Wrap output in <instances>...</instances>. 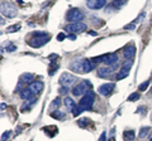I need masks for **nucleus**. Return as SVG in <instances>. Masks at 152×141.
Masks as SVG:
<instances>
[{
  "label": "nucleus",
  "instance_id": "obj_1",
  "mask_svg": "<svg viewBox=\"0 0 152 141\" xmlns=\"http://www.w3.org/2000/svg\"><path fill=\"white\" fill-rule=\"evenodd\" d=\"M90 88H91V83H90L89 81H81V82H79L77 84H76V86H74L72 95L75 97L85 96L90 91Z\"/></svg>",
  "mask_w": 152,
  "mask_h": 141
},
{
  "label": "nucleus",
  "instance_id": "obj_2",
  "mask_svg": "<svg viewBox=\"0 0 152 141\" xmlns=\"http://www.w3.org/2000/svg\"><path fill=\"white\" fill-rule=\"evenodd\" d=\"M94 100H95V95H94V91L90 90L86 95L83 96V98L80 100L79 102V106L83 109V111H89L93 109V105H94Z\"/></svg>",
  "mask_w": 152,
  "mask_h": 141
},
{
  "label": "nucleus",
  "instance_id": "obj_3",
  "mask_svg": "<svg viewBox=\"0 0 152 141\" xmlns=\"http://www.w3.org/2000/svg\"><path fill=\"white\" fill-rule=\"evenodd\" d=\"M67 20L70 23H81V20L84 19V13L80 10L77 8H74V9H70L67 12Z\"/></svg>",
  "mask_w": 152,
  "mask_h": 141
},
{
  "label": "nucleus",
  "instance_id": "obj_4",
  "mask_svg": "<svg viewBox=\"0 0 152 141\" xmlns=\"http://www.w3.org/2000/svg\"><path fill=\"white\" fill-rule=\"evenodd\" d=\"M17 9L14 5H12L8 1H3L1 3V14L5 15L7 18H14L17 15Z\"/></svg>",
  "mask_w": 152,
  "mask_h": 141
},
{
  "label": "nucleus",
  "instance_id": "obj_5",
  "mask_svg": "<svg viewBox=\"0 0 152 141\" xmlns=\"http://www.w3.org/2000/svg\"><path fill=\"white\" fill-rule=\"evenodd\" d=\"M77 81V78H76L74 74H71L69 72H65L62 73L60 76V79H58V82L60 84H62V86L65 87H70V86H72V84H75V82Z\"/></svg>",
  "mask_w": 152,
  "mask_h": 141
},
{
  "label": "nucleus",
  "instance_id": "obj_6",
  "mask_svg": "<svg viewBox=\"0 0 152 141\" xmlns=\"http://www.w3.org/2000/svg\"><path fill=\"white\" fill-rule=\"evenodd\" d=\"M48 40H50L48 34H47V35H43V37H33L32 39L28 40V44H29L32 48H39V47L45 45Z\"/></svg>",
  "mask_w": 152,
  "mask_h": 141
},
{
  "label": "nucleus",
  "instance_id": "obj_7",
  "mask_svg": "<svg viewBox=\"0 0 152 141\" xmlns=\"http://www.w3.org/2000/svg\"><path fill=\"white\" fill-rule=\"evenodd\" d=\"M88 29L86 24H84V23H70V24L66 25L65 30H67L70 33H83Z\"/></svg>",
  "mask_w": 152,
  "mask_h": 141
},
{
  "label": "nucleus",
  "instance_id": "obj_8",
  "mask_svg": "<svg viewBox=\"0 0 152 141\" xmlns=\"http://www.w3.org/2000/svg\"><path fill=\"white\" fill-rule=\"evenodd\" d=\"M85 59H75L70 64V69L74 70L76 73H85V67H84Z\"/></svg>",
  "mask_w": 152,
  "mask_h": 141
},
{
  "label": "nucleus",
  "instance_id": "obj_9",
  "mask_svg": "<svg viewBox=\"0 0 152 141\" xmlns=\"http://www.w3.org/2000/svg\"><path fill=\"white\" fill-rule=\"evenodd\" d=\"M114 88H115V86H114V83H104L102 84V86H99L98 88V93L102 96H109L112 95V92L114 91Z\"/></svg>",
  "mask_w": 152,
  "mask_h": 141
},
{
  "label": "nucleus",
  "instance_id": "obj_10",
  "mask_svg": "<svg viewBox=\"0 0 152 141\" xmlns=\"http://www.w3.org/2000/svg\"><path fill=\"white\" fill-rule=\"evenodd\" d=\"M29 90L32 91L33 95H39V93L43 91V83H42L41 81H33L32 83H29Z\"/></svg>",
  "mask_w": 152,
  "mask_h": 141
},
{
  "label": "nucleus",
  "instance_id": "obj_11",
  "mask_svg": "<svg viewBox=\"0 0 152 141\" xmlns=\"http://www.w3.org/2000/svg\"><path fill=\"white\" fill-rule=\"evenodd\" d=\"M123 54H124V57L127 59H132L136 55V47L133 45V44L127 45L126 48H124V50H123Z\"/></svg>",
  "mask_w": 152,
  "mask_h": 141
},
{
  "label": "nucleus",
  "instance_id": "obj_12",
  "mask_svg": "<svg viewBox=\"0 0 152 141\" xmlns=\"http://www.w3.org/2000/svg\"><path fill=\"white\" fill-rule=\"evenodd\" d=\"M112 73H113V68H110V67H102V68H99L96 72L98 77H100V78H107L110 76Z\"/></svg>",
  "mask_w": 152,
  "mask_h": 141
},
{
  "label": "nucleus",
  "instance_id": "obj_13",
  "mask_svg": "<svg viewBox=\"0 0 152 141\" xmlns=\"http://www.w3.org/2000/svg\"><path fill=\"white\" fill-rule=\"evenodd\" d=\"M19 96H20L22 100H26V101H29V100H32L33 97H36L32 93V91L29 90V88H24V90H22L20 93H19Z\"/></svg>",
  "mask_w": 152,
  "mask_h": 141
},
{
  "label": "nucleus",
  "instance_id": "obj_14",
  "mask_svg": "<svg viewBox=\"0 0 152 141\" xmlns=\"http://www.w3.org/2000/svg\"><path fill=\"white\" fill-rule=\"evenodd\" d=\"M107 65H115L118 64V55L115 53H110V54H108V57H107V60L105 62Z\"/></svg>",
  "mask_w": 152,
  "mask_h": 141
},
{
  "label": "nucleus",
  "instance_id": "obj_15",
  "mask_svg": "<svg viewBox=\"0 0 152 141\" xmlns=\"http://www.w3.org/2000/svg\"><path fill=\"white\" fill-rule=\"evenodd\" d=\"M64 105H65V107H66V110H67V111H72V109L76 106V103H75V101L71 97H65Z\"/></svg>",
  "mask_w": 152,
  "mask_h": 141
},
{
  "label": "nucleus",
  "instance_id": "obj_16",
  "mask_svg": "<svg viewBox=\"0 0 152 141\" xmlns=\"http://www.w3.org/2000/svg\"><path fill=\"white\" fill-rule=\"evenodd\" d=\"M84 67H85V73H89V72H91V70L94 69L95 64H94L90 59H85V62H84Z\"/></svg>",
  "mask_w": 152,
  "mask_h": 141
},
{
  "label": "nucleus",
  "instance_id": "obj_17",
  "mask_svg": "<svg viewBox=\"0 0 152 141\" xmlns=\"http://www.w3.org/2000/svg\"><path fill=\"white\" fill-rule=\"evenodd\" d=\"M128 74H129V69H126V68H121V70H118L117 73V79H123L128 77Z\"/></svg>",
  "mask_w": 152,
  "mask_h": 141
},
{
  "label": "nucleus",
  "instance_id": "obj_18",
  "mask_svg": "<svg viewBox=\"0 0 152 141\" xmlns=\"http://www.w3.org/2000/svg\"><path fill=\"white\" fill-rule=\"evenodd\" d=\"M124 137L127 141H134V137H136V134H134V131H126L124 132Z\"/></svg>",
  "mask_w": 152,
  "mask_h": 141
},
{
  "label": "nucleus",
  "instance_id": "obj_19",
  "mask_svg": "<svg viewBox=\"0 0 152 141\" xmlns=\"http://www.w3.org/2000/svg\"><path fill=\"white\" fill-rule=\"evenodd\" d=\"M51 117H53V119H56V120H62L65 117V114L61 112V111H56V112H52Z\"/></svg>",
  "mask_w": 152,
  "mask_h": 141
},
{
  "label": "nucleus",
  "instance_id": "obj_20",
  "mask_svg": "<svg viewBox=\"0 0 152 141\" xmlns=\"http://www.w3.org/2000/svg\"><path fill=\"white\" fill-rule=\"evenodd\" d=\"M22 79H23V82L32 83V81H33V74L32 73H24L22 76Z\"/></svg>",
  "mask_w": 152,
  "mask_h": 141
},
{
  "label": "nucleus",
  "instance_id": "obj_21",
  "mask_svg": "<svg viewBox=\"0 0 152 141\" xmlns=\"http://www.w3.org/2000/svg\"><path fill=\"white\" fill-rule=\"evenodd\" d=\"M148 132H150V127H148V126H147V127H142L141 131H140V134H138V136L141 139H143V137H146V136L148 135Z\"/></svg>",
  "mask_w": 152,
  "mask_h": 141
},
{
  "label": "nucleus",
  "instance_id": "obj_22",
  "mask_svg": "<svg viewBox=\"0 0 152 141\" xmlns=\"http://www.w3.org/2000/svg\"><path fill=\"white\" fill-rule=\"evenodd\" d=\"M71 112H72V115L76 117V116H79V115L83 112V109H81V107H80L79 105H76V106L74 107V109H72V111H71Z\"/></svg>",
  "mask_w": 152,
  "mask_h": 141
},
{
  "label": "nucleus",
  "instance_id": "obj_23",
  "mask_svg": "<svg viewBox=\"0 0 152 141\" xmlns=\"http://www.w3.org/2000/svg\"><path fill=\"white\" fill-rule=\"evenodd\" d=\"M89 119H80L79 121H77V125L80 126V127H86V126L89 125Z\"/></svg>",
  "mask_w": 152,
  "mask_h": 141
},
{
  "label": "nucleus",
  "instance_id": "obj_24",
  "mask_svg": "<svg viewBox=\"0 0 152 141\" xmlns=\"http://www.w3.org/2000/svg\"><path fill=\"white\" fill-rule=\"evenodd\" d=\"M150 82H151V81H145L143 83H141L140 86H138V90H140V91H142V92L146 91L147 88H148V86H150Z\"/></svg>",
  "mask_w": 152,
  "mask_h": 141
},
{
  "label": "nucleus",
  "instance_id": "obj_25",
  "mask_svg": "<svg viewBox=\"0 0 152 141\" xmlns=\"http://www.w3.org/2000/svg\"><path fill=\"white\" fill-rule=\"evenodd\" d=\"M132 65H133V62L131 59H127L126 62H123L122 64V68H126V69H131L132 68Z\"/></svg>",
  "mask_w": 152,
  "mask_h": 141
},
{
  "label": "nucleus",
  "instance_id": "obj_26",
  "mask_svg": "<svg viewBox=\"0 0 152 141\" xmlns=\"http://www.w3.org/2000/svg\"><path fill=\"white\" fill-rule=\"evenodd\" d=\"M98 1H99V0H88V1H86V5H88V8H90V9H95Z\"/></svg>",
  "mask_w": 152,
  "mask_h": 141
},
{
  "label": "nucleus",
  "instance_id": "obj_27",
  "mask_svg": "<svg viewBox=\"0 0 152 141\" xmlns=\"http://www.w3.org/2000/svg\"><path fill=\"white\" fill-rule=\"evenodd\" d=\"M137 100H140V93H137V92H134V93H132V95L128 97V101L129 102H133V101H137Z\"/></svg>",
  "mask_w": 152,
  "mask_h": 141
},
{
  "label": "nucleus",
  "instance_id": "obj_28",
  "mask_svg": "<svg viewBox=\"0 0 152 141\" xmlns=\"http://www.w3.org/2000/svg\"><path fill=\"white\" fill-rule=\"evenodd\" d=\"M19 29H20V25L17 24V25H12V27H9L8 29H7V32H9V33H10V32H18Z\"/></svg>",
  "mask_w": 152,
  "mask_h": 141
},
{
  "label": "nucleus",
  "instance_id": "obj_29",
  "mask_svg": "<svg viewBox=\"0 0 152 141\" xmlns=\"http://www.w3.org/2000/svg\"><path fill=\"white\" fill-rule=\"evenodd\" d=\"M107 4V0H99L98 4H96V6H95V9H102L104 5Z\"/></svg>",
  "mask_w": 152,
  "mask_h": 141
},
{
  "label": "nucleus",
  "instance_id": "obj_30",
  "mask_svg": "<svg viewBox=\"0 0 152 141\" xmlns=\"http://www.w3.org/2000/svg\"><path fill=\"white\" fill-rule=\"evenodd\" d=\"M10 131H7V132H4L3 135H1V141H7L8 139H9V136H10Z\"/></svg>",
  "mask_w": 152,
  "mask_h": 141
},
{
  "label": "nucleus",
  "instance_id": "obj_31",
  "mask_svg": "<svg viewBox=\"0 0 152 141\" xmlns=\"http://www.w3.org/2000/svg\"><path fill=\"white\" fill-rule=\"evenodd\" d=\"M60 101H61L60 98H55L53 102H52V107H58V106L61 105V102H60Z\"/></svg>",
  "mask_w": 152,
  "mask_h": 141
},
{
  "label": "nucleus",
  "instance_id": "obj_32",
  "mask_svg": "<svg viewBox=\"0 0 152 141\" xmlns=\"http://www.w3.org/2000/svg\"><path fill=\"white\" fill-rule=\"evenodd\" d=\"M43 35H47L46 32H34L32 34V37H43Z\"/></svg>",
  "mask_w": 152,
  "mask_h": 141
},
{
  "label": "nucleus",
  "instance_id": "obj_33",
  "mask_svg": "<svg viewBox=\"0 0 152 141\" xmlns=\"http://www.w3.org/2000/svg\"><path fill=\"white\" fill-rule=\"evenodd\" d=\"M126 3H127V0H114V4H117V5H123Z\"/></svg>",
  "mask_w": 152,
  "mask_h": 141
},
{
  "label": "nucleus",
  "instance_id": "obj_34",
  "mask_svg": "<svg viewBox=\"0 0 152 141\" xmlns=\"http://www.w3.org/2000/svg\"><path fill=\"white\" fill-rule=\"evenodd\" d=\"M65 38H66V35L64 34V33H60V34L57 35V40H60V42H62Z\"/></svg>",
  "mask_w": 152,
  "mask_h": 141
},
{
  "label": "nucleus",
  "instance_id": "obj_35",
  "mask_svg": "<svg viewBox=\"0 0 152 141\" xmlns=\"http://www.w3.org/2000/svg\"><path fill=\"white\" fill-rule=\"evenodd\" d=\"M69 92V87H65V86H62L60 88V93H67Z\"/></svg>",
  "mask_w": 152,
  "mask_h": 141
},
{
  "label": "nucleus",
  "instance_id": "obj_36",
  "mask_svg": "<svg viewBox=\"0 0 152 141\" xmlns=\"http://www.w3.org/2000/svg\"><path fill=\"white\" fill-rule=\"evenodd\" d=\"M7 50L8 52H14V50H17V47L15 45H9V47H7Z\"/></svg>",
  "mask_w": 152,
  "mask_h": 141
},
{
  "label": "nucleus",
  "instance_id": "obj_37",
  "mask_svg": "<svg viewBox=\"0 0 152 141\" xmlns=\"http://www.w3.org/2000/svg\"><path fill=\"white\" fill-rule=\"evenodd\" d=\"M105 137H107V132H102L100 137H99V141H105Z\"/></svg>",
  "mask_w": 152,
  "mask_h": 141
},
{
  "label": "nucleus",
  "instance_id": "obj_38",
  "mask_svg": "<svg viewBox=\"0 0 152 141\" xmlns=\"http://www.w3.org/2000/svg\"><path fill=\"white\" fill-rule=\"evenodd\" d=\"M29 101H31V103H34V102H36L37 100H36V97H33V98H32V100H29ZM27 107H28V105H26V103H24V106H23V107H22V109H23V110H24V109H27Z\"/></svg>",
  "mask_w": 152,
  "mask_h": 141
},
{
  "label": "nucleus",
  "instance_id": "obj_39",
  "mask_svg": "<svg viewBox=\"0 0 152 141\" xmlns=\"http://www.w3.org/2000/svg\"><path fill=\"white\" fill-rule=\"evenodd\" d=\"M124 28H126V29H134L136 25H134V24H129V25H126Z\"/></svg>",
  "mask_w": 152,
  "mask_h": 141
},
{
  "label": "nucleus",
  "instance_id": "obj_40",
  "mask_svg": "<svg viewBox=\"0 0 152 141\" xmlns=\"http://www.w3.org/2000/svg\"><path fill=\"white\" fill-rule=\"evenodd\" d=\"M67 38H69V39H71V40H75V39H76V35H69Z\"/></svg>",
  "mask_w": 152,
  "mask_h": 141
},
{
  "label": "nucleus",
  "instance_id": "obj_41",
  "mask_svg": "<svg viewBox=\"0 0 152 141\" xmlns=\"http://www.w3.org/2000/svg\"><path fill=\"white\" fill-rule=\"evenodd\" d=\"M89 34H90V35H94V37H95V35H98V33H96V32H89Z\"/></svg>",
  "mask_w": 152,
  "mask_h": 141
},
{
  "label": "nucleus",
  "instance_id": "obj_42",
  "mask_svg": "<svg viewBox=\"0 0 152 141\" xmlns=\"http://www.w3.org/2000/svg\"><path fill=\"white\" fill-rule=\"evenodd\" d=\"M4 109H7V105L5 103H1V110H4Z\"/></svg>",
  "mask_w": 152,
  "mask_h": 141
},
{
  "label": "nucleus",
  "instance_id": "obj_43",
  "mask_svg": "<svg viewBox=\"0 0 152 141\" xmlns=\"http://www.w3.org/2000/svg\"><path fill=\"white\" fill-rule=\"evenodd\" d=\"M151 122H152V114H151Z\"/></svg>",
  "mask_w": 152,
  "mask_h": 141
},
{
  "label": "nucleus",
  "instance_id": "obj_44",
  "mask_svg": "<svg viewBox=\"0 0 152 141\" xmlns=\"http://www.w3.org/2000/svg\"><path fill=\"white\" fill-rule=\"evenodd\" d=\"M150 141H152V136H151V139H150Z\"/></svg>",
  "mask_w": 152,
  "mask_h": 141
},
{
  "label": "nucleus",
  "instance_id": "obj_45",
  "mask_svg": "<svg viewBox=\"0 0 152 141\" xmlns=\"http://www.w3.org/2000/svg\"><path fill=\"white\" fill-rule=\"evenodd\" d=\"M151 92H152V88H151Z\"/></svg>",
  "mask_w": 152,
  "mask_h": 141
}]
</instances>
